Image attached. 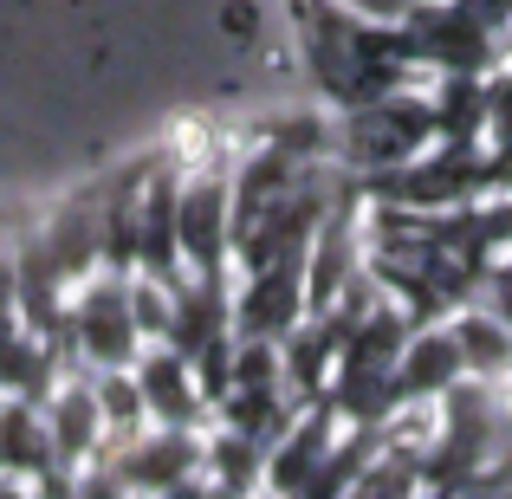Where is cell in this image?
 <instances>
[{"mask_svg":"<svg viewBox=\"0 0 512 499\" xmlns=\"http://www.w3.org/2000/svg\"><path fill=\"white\" fill-rule=\"evenodd\" d=\"M286 7H292V26H299V46H305V72L338 111L428 78L402 20H370V13L344 7V0H286Z\"/></svg>","mask_w":512,"mask_h":499,"instance_id":"6da1fadb","label":"cell"},{"mask_svg":"<svg viewBox=\"0 0 512 499\" xmlns=\"http://www.w3.org/2000/svg\"><path fill=\"white\" fill-rule=\"evenodd\" d=\"M512 428V389L500 376H474L448 383L435 396V428L422 448V487L435 493H474L480 474L493 467V454L506 448Z\"/></svg>","mask_w":512,"mask_h":499,"instance_id":"7a4b0ae2","label":"cell"},{"mask_svg":"<svg viewBox=\"0 0 512 499\" xmlns=\"http://www.w3.org/2000/svg\"><path fill=\"white\" fill-rule=\"evenodd\" d=\"M506 182H512V163H500L487 143L435 137L422 156H409V163L363 175V195H370V201H396V208L441 214V208H461V201L493 195V188H506Z\"/></svg>","mask_w":512,"mask_h":499,"instance_id":"3957f363","label":"cell"},{"mask_svg":"<svg viewBox=\"0 0 512 499\" xmlns=\"http://www.w3.org/2000/svg\"><path fill=\"white\" fill-rule=\"evenodd\" d=\"M435 143V104H428V85H396L370 104H350L331 124V163L376 175L396 169L409 156H422Z\"/></svg>","mask_w":512,"mask_h":499,"instance_id":"277c9868","label":"cell"},{"mask_svg":"<svg viewBox=\"0 0 512 499\" xmlns=\"http://www.w3.org/2000/svg\"><path fill=\"white\" fill-rule=\"evenodd\" d=\"M175 227H182V273H195V279L234 273V169L227 163L182 169Z\"/></svg>","mask_w":512,"mask_h":499,"instance_id":"5b68a950","label":"cell"},{"mask_svg":"<svg viewBox=\"0 0 512 499\" xmlns=\"http://www.w3.org/2000/svg\"><path fill=\"white\" fill-rule=\"evenodd\" d=\"M137 350L143 331L130 312V273L98 266L91 279L72 286V357L85 370H124V363H137Z\"/></svg>","mask_w":512,"mask_h":499,"instance_id":"8992f818","label":"cell"},{"mask_svg":"<svg viewBox=\"0 0 512 499\" xmlns=\"http://www.w3.org/2000/svg\"><path fill=\"white\" fill-rule=\"evenodd\" d=\"M402 26L415 39L422 72H493L506 59V33L487 26L474 7H461V0H428Z\"/></svg>","mask_w":512,"mask_h":499,"instance_id":"52a82bcc","label":"cell"},{"mask_svg":"<svg viewBox=\"0 0 512 499\" xmlns=\"http://www.w3.org/2000/svg\"><path fill=\"white\" fill-rule=\"evenodd\" d=\"M338 435H344V415H338V402H331V396L299 402V415L286 422V435L266 448L260 487H273V493H312V480H318V467H325V454H331V441H338Z\"/></svg>","mask_w":512,"mask_h":499,"instance_id":"ba28073f","label":"cell"},{"mask_svg":"<svg viewBox=\"0 0 512 499\" xmlns=\"http://www.w3.org/2000/svg\"><path fill=\"white\" fill-rule=\"evenodd\" d=\"M137 383H143V409H150V422H169V428H201L214 415L208 389H201L195 363L182 357V350L169 344V337H156V344L137 350Z\"/></svg>","mask_w":512,"mask_h":499,"instance_id":"9c48e42d","label":"cell"},{"mask_svg":"<svg viewBox=\"0 0 512 499\" xmlns=\"http://www.w3.org/2000/svg\"><path fill=\"white\" fill-rule=\"evenodd\" d=\"M305 318V260H273L240 273L234 286V331L240 337H286Z\"/></svg>","mask_w":512,"mask_h":499,"instance_id":"30bf717a","label":"cell"},{"mask_svg":"<svg viewBox=\"0 0 512 499\" xmlns=\"http://www.w3.org/2000/svg\"><path fill=\"white\" fill-rule=\"evenodd\" d=\"M461 376H467L461 337H454L448 318H428V325L409 331V344L396 357V402L402 409H435V396L448 383H461Z\"/></svg>","mask_w":512,"mask_h":499,"instance_id":"8fae6325","label":"cell"},{"mask_svg":"<svg viewBox=\"0 0 512 499\" xmlns=\"http://www.w3.org/2000/svg\"><path fill=\"white\" fill-rule=\"evenodd\" d=\"M46 428H52V448H59L65 467L78 461H98L104 454V409H98V370L72 376L46 396Z\"/></svg>","mask_w":512,"mask_h":499,"instance_id":"7c38bea8","label":"cell"},{"mask_svg":"<svg viewBox=\"0 0 512 499\" xmlns=\"http://www.w3.org/2000/svg\"><path fill=\"white\" fill-rule=\"evenodd\" d=\"M435 137L448 143H487V72H428Z\"/></svg>","mask_w":512,"mask_h":499,"instance_id":"4fadbf2b","label":"cell"},{"mask_svg":"<svg viewBox=\"0 0 512 499\" xmlns=\"http://www.w3.org/2000/svg\"><path fill=\"white\" fill-rule=\"evenodd\" d=\"M448 325L454 337H461V357H467V370L474 376H512V325L493 305H480V299H467V305H454L448 312Z\"/></svg>","mask_w":512,"mask_h":499,"instance_id":"5bb4252c","label":"cell"},{"mask_svg":"<svg viewBox=\"0 0 512 499\" xmlns=\"http://www.w3.org/2000/svg\"><path fill=\"white\" fill-rule=\"evenodd\" d=\"M487 150L512 163V65L506 59L487 72Z\"/></svg>","mask_w":512,"mask_h":499,"instance_id":"9a60e30c","label":"cell"},{"mask_svg":"<svg viewBox=\"0 0 512 499\" xmlns=\"http://www.w3.org/2000/svg\"><path fill=\"white\" fill-rule=\"evenodd\" d=\"M480 305H493V312L512 325V247H500L487 260V279H480Z\"/></svg>","mask_w":512,"mask_h":499,"instance_id":"2e32d148","label":"cell"},{"mask_svg":"<svg viewBox=\"0 0 512 499\" xmlns=\"http://www.w3.org/2000/svg\"><path fill=\"white\" fill-rule=\"evenodd\" d=\"M506 389H512V376H506ZM512 493V428H506V448L500 454H493V467H487V474H480V487L474 493Z\"/></svg>","mask_w":512,"mask_h":499,"instance_id":"e0dca14e","label":"cell"},{"mask_svg":"<svg viewBox=\"0 0 512 499\" xmlns=\"http://www.w3.org/2000/svg\"><path fill=\"white\" fill-rule=\"evenodd\" d=\"M344 7L370 13V20H409L415 7H428V0H344Z\"/></svg>","mask_w":512,"mask_h":499,"instance_id":"ac0fdd59","label":"cell"},{"mask_svg":"<svg viewBox=\"0 0 512 499\" xmlns=\"http://www.w3.org/2000/svg\"><path fill=\"white\" fill-rule=\"evenodd\" d=\"M506 65H512V26H506Z\"/></svg>","mask_w":512,"mask_h":499,"instance_id":"d6986e66","label":"cell"}]
</instances>
